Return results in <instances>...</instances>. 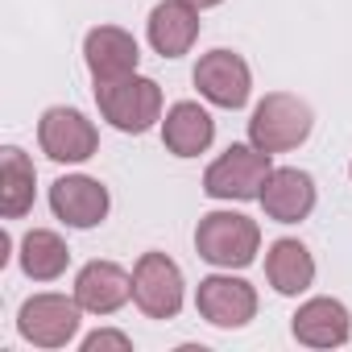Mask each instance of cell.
Returning <instances> with one entry per match:
<instances>
[{
	"label": "cell",
	"instance_id": "1",
	"mask_svg": "<svg viewBox=\"0 0 352 352\" xmlns=\"http://www.w3.org/2000/svg\"><path fill=\"white\" fill-rule=\"evenodd\" d=\"M195 253L216 270H245L261 253V228L245 212H208L195 228Z\"/></svg>",
	"mask_w": 352,
	"mask_h": 352
},
{
	"label": "cell",
	"instance_id": "2",
	"mask_svg": "<svg viewBox=\"0 0 352 352\" xmlns=\"http://www.w3.org/2000/svg\"><path fill=\"white\" fill-rule=\"evenodd\" d=\"M315 129V112L307 100L290 96V91H270L253 116H249V141L265 153H290L298 149Z\"/></svg>",
	"mask_w": 352,
	"mask_h": 352
},
{
	"label": "cell",
	"instance_id": "3",
	"mask_svg": "<svg viewBox=\"0 0 352 352\" xmlns=\"http://www.w3.org/2000/svg\"><path fill=\"white\" fill-rule=\"evenodd\" d=\"M96 104H100V116L120 129V133H149L157 120H162V87L145 75H129V79H116V83H96Z\"/></svg>",
	"mask_w": 352,
	"mask_h": 352
},
{
	"label": "cell",
	"instance_id": "4",
	"mask_svg": "<svg viewBox=\"0 0 352 352\" xmlns=\"http://www.w3.org/2000/svg\"><path fill=\"white\" fill-rule=\"evenodd\" d=\"M270 153L257 149L253 141L249 145H228L204 174V191L212 199H236V204H249V199H261V187L270 179Z\"/></svg>",
	"mask_w": 352,
	"mask_h": 352
},
{
	"label": "cell",
	"instance_id": "5",
	"mask_svg": "<svg viewBox=\"0 0 352 352\" xmlns=\"http://www.w3.org/2000/svg\"><path fill=\"white\" fill-rule=\"evenodd\" d=\"M79 323H83V307L79 298L67 294H34L17 311V331L34 348H67L79 336Z\"/></svg>",
	"mask_w": 352,
	"mask_h": 352
},
{
	"label": "cell",
	"instance_id": "6",
	"mask_svg": "<svg viewBox=\"0 0 352 352\" xmlns=\"http://www.w3.org/2000/svg\"><path fill=\"white\" fill-rule=\"evenodd\" d=\"M133 302L145 319H174L183 311V270L166 253H141L133 265Z\"/></svg>",
	"mask_w": 352,
	"mask_h": 352
},
{
	"label": "cell",
	"instance_id": "7",
	"mask_svg": "<svg viewBox=\"0 0 352 352\" xmlns=\"http://www.w3.org/2000/svg\"><path fill=\"white\" fill-rule=\"evenodd\" d=\"M38 145H42V153L50 157V162H67V166H75V162H87V157H96V149H100V133H96V124L79 112V108H46L42 112V120H38Z\"/></svg>",
	"mask_w": 352,
	"mask_h": 352
},
{
	"label": "cell",
	"instance_id": "8",
	"mask_svg": "<svg viewBox=\"0 0 352 352\" xmlns=\"http://www.w3.org/2000/svg\"><path fill=\"white\" fill-rule=\"evenodd\" d=\"M195 87L208 104L236 112L253 96V71L236 50H208L195 63Z\"/></svg>",
	"mask_w": 352,
	"mask_h": 352
},
{
	"label": "cell",
	"instance_id": "9",
	"mask_svg": "<svg viewBox=\"0 0 352 352\" xmlns=\"http://www.w3.org/2000/svg\"><path fill=\"white\" fill-rule=\"evenodd\" d=\"M195 307H199V315H204L212 327L236 331V327L253 323V315H257V290H253L245 278L212 274V278L199 282V290H195Z\"/></svg>",
	"mask_w": 352,
	"mask_h": 352
},
{
	"label": "cell",
	"instance_id": "10",
	"mask_svg": "<svg viewBox=\"0 0 352 352\" xmlns=\"http://www.w3.org/2000/svg\"><path fill=\"white\" fill-rule=\"evenodd\" d=\"M108 208H112V195L100 179L63 174V179L50 183V212L67 228H96V224L108 220Z\"/></svg>",
	"mask_w": 352,
	"mask_h": 352
},
{
	"label": "cell",
	"instance_id": "11",
	"mask_svg": "<svg viewBox=\"0 0 352 352\" xmlns=\"http://www.w3.org/2000/svg\"><path fill=\"white\" fill-rule=\"evenodd\" d=\"M83 63H87L91 83H116V79L137 75L141 50H137V38L129 30H120V25H96L83 38Z\"/></svg>",
	"mask_w": 352,
	"mask_h": 352
},
{
	"label": "cell",
	"instance_id": "12",
	"mask_svg": "<svg viewBox=\"0 0 352 352\" xmlns=\"http://www.w3.org/2000/svg\"><path fill=\"white\" fill-rule=\"evenodd\" d=\"M257 204L265 208L270 220L298 224V220H307L315 212V179L307 170H298V166H274Z\"/></svg>",
	"mask_w": 352,
	"mask_h": 352
},
{
	"label": "cell",
	"instance_id": "13",
	"mask_svg": "<svg viewBox=\"0 0 352 352\" xmlns=\"http://www.w3.org/2000/svg\"><path fill=\"white\" fill-rule=\"evenodd\" d=\"M75 298L87 315H116L133 298V274L116 261H87L75 274Z\"/></svg>",
	"mask_w": 352,
	"mask_h": 352
},
{
	"label": "cell",
	"instance_id": "14",
	"mask_svg": "<svg viewBox=\"0 0 352 352\" xmlns=\"http://www.w3.org/2000/svg\"><path fill=\"white\" fill-rule=\"evenodd\" d=\"M290 331L307 348H340L352 336V315H348V307L340 298H307L294 311Z\"/></svg>",
	"mask_w": 352,
	"mask_h": 352
},
{
	"label": "cell",
	"instance_id": "15",
	"mask_svg": "<svg viewBox=\"0 0 352 352\" xmlns=\"http://www.w3.org/2000/svg\"><path fill=\"white\" fill-rule=\"evenodd\" d=\"M145 34L162 58H183V54H191V46L199 38V9L187 5V0H162L149 13Z\"/></svg>",
	"mask_w": 352,
	"mask_h": 352
},
{
	"label": "cell",
	"instance_id": "16",
	"mask_svg": "<svg viewBox=\"0 0 352 352\" xmlns=\"http://www.w3.org/2000/svg\"><path fill=\"white\" fill-rule=\"evenodd\" d=\"M212 141H216V120L208 108H199L195 100L170 104V112L162 120V145L174 157H199V153H208Z\"/></svg>",
	"mask_w": 352,
	"mask_h": 352
},
{
	"label": "cell",
	"instance_id": "17",
	"mask_svg": "<svg viewBox=\"0 0 352 352\" xmlns=\"http://www.w3.org/2000/svg\"><path fill=\"white\" fill-rule=\"evenodd\" d=\"M265 278H270V286L278 294L298 298L315 282V257H311V249L302 241H294V236L274 241L270 253H265Z\"/></svg>",
	"mask_w": 352,
	"mask_h": 352
},
{
	"label": "cell",
	"instance_id": "18",
	"mask_svg": "<svg viewBox=\"0 0 352 352\" xmlns=\"http://www.w3.org/2000/svg\"><path fill=\"white\" fill-rule=\"evenodd\" d=\"M34 191H38V170L34 157L17 145L0 153V212L5 220H21L34 212Z\"/></svg>",
	"mask_w": 352,
	"mask_h": 352
},
{
	"label": "cell",
	"instance_id": "19",
	"mask_svg": "<svg viewBox=\"0 0 352 352\" xmlns=\"http://www.w3.org/2000/svg\"><path fill=\"white\" fill-rule=\"evenodd\" d=\"M17 261H21V274H25V278H34V282H54V278L67 274L71 249H67V241H63L58 232H50V228H30V232L21 236Z\"/></svg>",
	"mask_w": 352,
	"mask_h": 352
},
{
	"label": "cell",
	"instance_id": "20",
	"mask_svg": "<svg viewBox=\"0 0 352 352\" xmlns=\"http://www.w3.org/2000/svg\"><path fill=\"white\" fill-rule=\"evenodd\" d=\"M100 348H116V352H129L133 348V340L124 336V331H91L87 340H83V352H100Z\"/></svg>",
	"mask_w": 352,
	"mask_h": 352
},
{
	"label": "cell",
	"instance_id": "21",
	"mask_svg": "<svg viewBox=\"0 0 352 352\" xmlns=\"http://www.w3.org/2000/svg\"><path fill=\"white\" fill-rule=\"evenodd\" d=\"M187 5H195V9L204 13V9H216V5H224V0H187Z\"/></svg>",
	"mask_w": 352,
	"mask_h": 352
},
{
	"label": "cell",
	"instance_id": "22",
	"mask_svg": "<svg viewBox=\"0 0 352 352\" xmlns=\"http://www.w3.org/2000/svg\"><path fill=\"white\" fill-rule=\"evenodd\" d=\"M348 174H352V166H348Z\"/></svg>",
	"mask_w": 352,
	"mask_h": 352
}]
</instances>
